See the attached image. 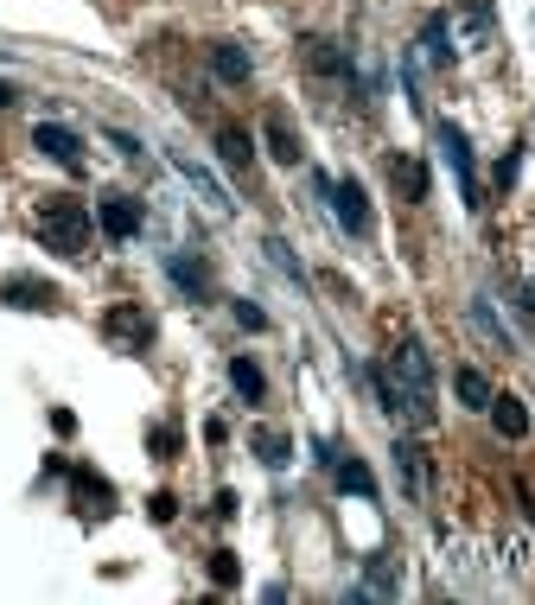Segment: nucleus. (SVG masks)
Segmentation results:
<instances>
[{"label":"nucleus","mask_w":535,"mask_h":605,"mask_svg":"<svg viewBox=\"0 0 535 605\" xmlns=\"http://www.w3.org/2000/svg\"><path fill=\"white\" fill-rule=\"evenodd\" d=\"M90 211H83L77 198H39V242L51 255H64V262H83L90 255Z\"/></svg>","instance_id":"1"},{"label":"nucleus","mask_w":535,"mask_h":605,"mask_svg":"<svg viewBox=\"0 0 535 605\" xmlns=\"http://www.w3.org/2000/svg\"><path fill=\"white\" fill-rule=\"evenodd\" d=\"M389 370H395V383H402V395H408L414 421H434V363H427L421 338H402V351L389 357Z\"/></svg>","instance_id":"2"},{"label":"nucleus","mask_w":535,"mask_h":605,"mask_svg":"<svg viewBox=\"0 0 535 605\" xmlns=\"http://www.w3.org/2000/svg\"><path fill=\"white\" fill-rule=\"evenodd\" d=\"M440 153H446V166H453V179H459V198H465V211H485V192H478V166H472V141H465V128H453V121H440Z\"/></svg>","instance_id":"3"},{"label":"nucleus","mask_w":535,"mask_h":605,"mask_svg":"<svg viewBox=\"0 0 535 605\" xmlns=\"http://www.w3.org/2000/svg\"><path fill=\"white\" fill-rule=\"evenodd\" d=\"M96 223H102V236H109V242H134V236H141V223H147V211H141V198L109 192L96 204Z\"/></svg>","instance_id":"4"},{"label":"nucleus","mask_w":535,"mask_h":605,"mask_svg":"<svg viewBox=\"0 0 535 605\" xmlns=\"http://www.w3.org/2000/svg\"><path fill=\"white\" fill-rule=\"evenodd\" d=\"M319 192L338 204V223H344V230H351V236H370V198H364V185H357V179H338V185L319 179Z\"/></svg>","instance_id":"5"},{"label":"nucleus","mask_w":535,"mask_h":605,"mask_svg":"<svg viewBox=\"0 0 535 605\" xmlns=\"http://www.w3.org/2000/svg\"><path fill=\"white\" fill-rule=\"evenodd\" d=\"M71 497H77V516H90V523L115 516V484H109V478H96L90 465H77V472H71Z\"/></svg>","instance_id":"6"},{"label":"nucleus","mask_w":535,"mask_h":605,"mask_svg":"<svg viewBox=\"0 0 535 605\" xmlns=\"http://www.w3.org/2000/svg\"><path fill=\"white\" fill-rule=\"evenodd\" d=\"M32 147H39L45 160H58L64 172H83V141L64 128V121H39V128H32Z\"/></svg>","instance_id":"7"},{"label":"nucleus","mask_w":535,"mask_h":605,"mask_svg":"<svg viewBox=\"0 0 535 605\" xmlns=\"http://www.w3.org/2000/svg\"><path fill=\"white\" fill-rule=\"evenodd\" d=\"M0 300L20 306V313H51V306H58V287L32 281V274H7V281H0Z\"/></svg>","instance_id":"8"},{"label":"nucleus","mask_w":535,"mask_h":605,"mask_svg":"<svg viewBox=\"0 0 535 605\" xmlns=\"http://www.w3.org/2000/svg\"><path fill=\"white\" fill-rule=\"evenodd\" d=\"M109 338L128 344V351H147V344H153V319L141 313V306H115V313H109Z\"/></svg>","instance_id":"9"},{"label":"nucleus","mask_w":535,"mask_h":605,"mask_svg":"<svg viewBox=\"0 0 535 605\" xmlns=\"http://www.w3.org/2000/svg\"><path fill=\"white\" fill-rule=\"evenodd\" d=\"M262 134H268V160H281V166H300V160H306L300 134H293L281 115H268V128H262Z\"/></svg>","instance_id":"10"},{"label":"nucleus","mask_w":535,"mask_h":605,"mask_svg":"<svg viewBox=\"0 0 535 605\" xmlns=\"http://www.w3.org/2000/svg\"><path fill=\"white\" fill-rule=\"evenodd\" d=\"M332 472H338V491H351V497H364V504H370V497H376V472H370V465L364 459H332Z\"/></svg>","instance_id":"11"},{"label":"nucleus","mask_w":535,"mask_h":605,"mask_svg":"<svg viewBox=\"0 0 535 605\" xmlns=\"http://www.w3.org/2000/svg\"><path fill=\"white\" fill-rule=\"evenodd\" d=\"M217 160L230 166V172H249V166H255L249 134H243V128H217Z\"/></svg>","instance_id":"12"},{"label":"nucleus","mask_w":535,"mask_h":605,"mask_svg":"<svg viewBox=\"0 0 535 605\" xmlns=\"http://www.w3.org/2000/svg\"><path fill=\"white\" fill-rule=\"evenodd\" d=\"M249 446H255V459H262V465H274V472H281V465L293 459V440L281 434V427H255Z\"/></svg>","instance_id":"13"},{"label":"nucleus","mask_w":535,"mask_h":605,"mask_svg":"<svg viewBox=\"0 0 535 605\" xmlns=\"http://www.w3.org/2000/svg\"><path fill=\"white\" fill-rule=\"evenodd\" d=\"M491 421H497V434H510V440L529 434V408L516 402V395H491Z\"/></svg>","instance_id":"14"},{"label":"nucleus","mask_w":535,"mask_h":605,"mask_svg":"<svg viewBox=\"0 0 535 605\" xmlns=\"http://www.w3.org/2000/svg\"><path fill=\"white\" fill-rule=\"evenodd\" d=\"M211 71H217L223 83H249L255 64H249V51H243V45H217V51H211Z\"/></svg>","instance_id":"15"},{"label":"nucleus","mask_w":535,"mask_h":605,"mask_svg":"<svg viewBox=\"0 0 535 605\" xmlns=\"http://www.w3.org/2000/svg\"><path fill=\"white\" fill-rule=\"evenodd\" d=\"M395 465H402L408 491H414V497H427V453H421V446H414V440H402V446H395Z\"/></svg>","instance_id":"16"},{"label":"nucleus","mask_w":535,"mask_h":605,"mask_svg":"<svg viewBox=\"0 0 535 605\" xmlns=\"http://www.w3.org/2000/svg\"><path fill=\"white\" fill-rule=\"evenodd\" d=\"M166 268H172V281L185 287V300H204V293H211V274H204V268L192 262V255H172Z\"/></svg>","instance_id":"17"},{"label":"nucleus","mask_w":535,"mask_h":605,"mask_svg":"<svg viewBox=\"0 0 535 605\" xmlns=\"http://www.w3.org/2000/svg\"><path fill=\"white\" fill-rule=\"evenodd\" d=\"M230 383H236V395H243V402H262V395H268L262 370H255V357H230Z\"/></svg>","instance_id":"18"},{"label":"nucleus","mask_w":535,"mask_h":605,"mask_svg":"<svg viewBox=\"0 0 535 605\" xmlns=\"http://www.w3.org/2000/svg\"><path fill=\"white\" fill-rule=\"evenodd\" d=\"M389 172H395V185H402V192H408L414 204H421V198H427V172H421V166H414V160H408V153H389Z\"/></svg>","instance_id":"19"},{"label":"nucleus","mask_w":535,"mask_h":605,"mask_svg":"<svg viewBox=\"0 0 535 605\" xmlns=\"http://www.w3.org/2000/svg\"><path fill=\"white\" fill-rule=\"evenodd\" d=\"M172 166H179V172H185V179H192V185H198V192H204V198H211V204H217V211H230V192H223V185H217V179H211V172H204L198 160H185V153H179V160H172Z\"/></svg>","instance_id":"20"},{"label":"nucleus","mask_w":535,"mask_h":605,"mask_svg":"<svg viewBox=\"0 0 535 605\" xmlns=\"http://www.w3.org/2000/svg\"><path fill=\"white\" fill-rule=\"evenodd\" d=\"M370 389H376V402H383L389 414H408V395H402V383H395V370H383V363H376V370H370Z\"/></svg>","instance_id":"21"},{"label":"nucleus","mask_w":535,"mask_h":605,"mask_svg":"<svg viewBox=\"0 0 535 605\" xmlns=\"http://www.w3.org/2000/svg\"><path fill=\"white\" fill-rule=\"evenodd\" d=\"M453 389H459V402H465V408H491V383H485L478 370H459V376H453Z\"/></svg>","instance_id":"22"},{"label":"nucleus","mask_w":535,"mask_h":605,"mask_svg":"<svg viewBox=\"0 0 535 605\" xmlns=\"http://www.w3.org/2000/svg\"><path fill=\"white\" fill-rule=\"evenodd\" d=\"M421 45H427V58H434V64H453V39H446V20H427V26H421Z\"/></svg>","instance_id":"23"},{"label":"nucleus","mask_w":535,"mask_h":605,"mask_svg":"<svg viewBox=\"0 0 535 605\" xmlns=\"http://www.w3.org/2000/svg\"><path fill=\"white\" fill-rule=\"evenodd\" d=\"M211 580L217 586H236V580H243V561H236L230 548H217V555H211Z\"/></svg>","instance_id":"24"},{"label":"nucleus","mask_w":535,"mask_h":605,"mask_svg":"<svg viewBox=\"0 0 535 605\" xmlns=\"http://www.w3.org/2000/svg\"><path fill=\"white\" fill-rule=\"evenodd\" d=\"M465 26L472 39H491V0H465Z\"/></svg>","instance_id":"25"},{"label":"nucleus","mask_w":535,"mask_h":605,"mask_svg":"<svg viewBox=\"0 0 535 605\" xmlns=\"http://www.w3.org/2000/svg\"><path fill=\"white\" fill-rule=\"evenodd\" d=\"M306 51H313V71H344L338 45H325V39H313V45H306Z\"/></svg>","instance_id":"26"},{"label":"nucleus","mask_w":535,"mask_h":605,"mask_svg":"<svg viewBox=\"0 0 535 605\" xmlns=\"http://www.w3.org/2000/svg\"><path fill=\"white\" fill-rule=\"evenodd\" d=\"M268 255H274V268H281V274H293V281H300V262H293V249H287L281 236H268Z\"/></svg>","instance_id":"27"},{"label":"nucleus","mask_w":535,"mask_h":605,"mask_svg":"<svg viewBox=\"0 0 535 605\" xmlns=\"http://www.w3.org/2000/svg\"><path fill=\"white\" fill-rule=\"evenodd\" d=\"M236 319H243L249 332H262V325H268V313H262V306H255V300H236Z\"/></svg>","instance_id":"28"},{"label":"nucleus","mask_w":535,"mask_h":605,"mask_svg":"<svg viewBox=\"0 0 535 605\" xmlns=\"http://www.w3.org/2000/svg\"><path fill=\"white\" fill-rule=\"evenodd\" d=\"M370 586H376V593H395V567L389 561H370Z\"/></svg>","instance_id":"29"},{"label":"nucleus","mask_w":535,"mask_h":605,"mask_svg":"<svg viewBox=\"0 0 535 605\" xmlns=\"http://www.w3.org/2000/svg\"><path fill=\"white\" fill-rule=\"evenodd\" d=\"M147 510H153V523H172V516H179V504H172V497H166V491H160V497H153V504H147Z\"/></svg>","instance_id":"30"},{"label":"nucleus","mask_w":535,"mask_h":605,"mask_svg":"<svg viewBox=\"0 0 535 605\" xmlns=\"http://www.w3.org/2000/svg\"><path fill=\"white\" fill-rule=\"evenodd\" d=\"M516 153H523V147H516ZM516 153H504V166H497V185H504V192L516 185V166H523V160H516Z\"/></svg>","instance_id":"31"},{"label":"nucleus","mask_w":535,"mask_h":605,"mask_svg":"<svg viewBox=\"0 0 535 605\" xmlns=\"http://www.w3.org/2000/svg\"><path fill=\"white\" fill-rule=\"evenodd\" d=\"M109 141L128 153V160H141V141H134V134H122V128H109Z\"/></svg>","instance_id":"32"},{"label":"nucleus","mask_w":535,"mask_h":605,"mask_svg":"<svg viewBox=\"0 0 535 605\" xmlns=\"http://www.w3.org/2000/svg\"><path fill=\"white\" fill-rule=\"evenodd\" d=\"M7 102H20V96H13V83H0V109H7Z\"/></svg>","instance_id":"33"}]
</instances>
